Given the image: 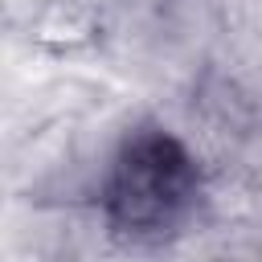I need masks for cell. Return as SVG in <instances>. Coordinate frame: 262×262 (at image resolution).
Segmentation results:
<instances>
[{"label":"cell","instance_id":"obj_1","mask_svg":"<svg viewBox=\"0 0 262 262\" xmlns=\"http://www.w3.org/2000/svg\"><path fill=\"white\" fill-rule=\"evenodd\" d=\"M196 196V168L188 151L160 135H135L106 180V213L127 233H164L172 229Z\"/></svg>","mask_w":262,"mask_h":262}]
</instances>
